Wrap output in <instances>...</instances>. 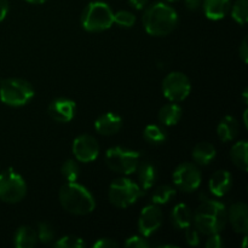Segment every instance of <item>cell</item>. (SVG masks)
<instances>
[{
    "instance_id": "1",
    "label": "cell",
    "mask_w": 248,
    "mask_h": 248,
    "mask_svg": "<svg viewBox=\"0 0 248 248\" xmlns=\"http://www.w3.org/2000/svg\"><path fill=\"white\" fill-rule=\"evenodd\" d=\"M193 222L196 230L202 235L208 236L218 234L227 225V208L219 201L208 198L206 194H201L200 205L195 210Z\"/></svg>"
},
{
    "instance_id": "2",
    "label": "cell",
    "mask_w": 248,
    "mask_h": 248,
    "mask_svg": "<svg viewBox=\"0 0 248 248\" xmlns=\"http://www.w3.org/2000/svg\"><path fill=\"white\" fill-rule=\"evenodd\" d=\"M143 26L152 36H166L178 23V14L167 2L157 1L147 7L143 14Z\"/></svg>"
},
{
    "instance_id": "3",
    "label": "cell",
    "mask_w": 248,
    "mask_h": 248,
    "mask_svg": "<svg viewBox=\"0 0 248 248\" xmlns=\"http://www.w3.org/2000/svg\"><path fill=\"white\" fill-rule=\"evenodd\" d=\"M61 206L67 212L77 216H85L96 208L93 195L81 184L77 182H68L60 189Z\"/></svg>"
},
{
    "instance_id": "4",
    "label": "cell",
    "mask_w": 248,
    "mask_h": 248,
    "mask_svg": "<svg viewBox=\"0 0 248 248\" xmlns=\"http://www.w3.org/2000/svg\"><path fill=\"white\" fill-rule=\"evenodd\" d=\"M81 26L85 31L99 33L110 28L114 23V12L103 1H92L87 4L81 14Z\"/></svg>"
},
{
    "instance_id": "5",
    "label": "cell",
    "mask_w": 248,
    "mask_h": 248,
    "mask_svg": "<svg viewBox=\"0 0 248 248\" xmlns=\"http://www.w3.org/2000/svg\"><path fill=\"white\" fill-rule=\"evenodd\" d=\"M35 91L31 82L23 79H6L0 84V99L10 107H23L33 99Z\"/></svg>"
},
{
    "instance_id": "6",
    "label": "cell",
    "mask_w": 248,
    "mask_h": 248,
    "mask_svg": "<svg viewBox=\"0 0 248 248\" xmlns=\"http://www.w3.org/2000/svg\"><path fill=\"white\" fill-rule=\"evenodd\" d=\"M106 164L113 172L124 176L135 173L140 162V154L123 147L109 148L106 153Z\"/></svg>"
},
{
    "instance_id": "7",
    "label": "cell",
    "mask_w": 248,
    "mask_h": 248,
    "mask_svg": "<svg viewBox=\"0 0 248 248\" xmlns=\"http://www.w3.org/2000/svg\"><path fill=\"white\" fill-rule=\"evenodd\" d=\"M108 196L113 206L118 208H127L143 196V190L137 183L123 177L115 179L110 184Z\"/></svg>"
},
{
    "instance_id": "8",
    "label": "cell",
    "mask_w": 248,
    "mask_h": 248,
    "mask_svg": "<svg viewBox=\"0 0 248 248\" xmlns=\"http://www.w3.org/2000/svg\"><path fill=\"white\" fill-rule=\"evenodd\" d=\"M26 194V182L14 169H7L0 173V200L7 203H17L23 200Z\"/></svg>"
},
{
    "instance_id": "9",
    "label": "cell",
    "mask_w": 248,
    "mask_h": 248,
    "mask_svg": "<svg viewBox=\"0 0 248 248\" xmlns=\"http://www.w3.org/2000/svg\"><path fill=\"white\" fill-rule=\"evenodd\" d=\"M190 91V80L184 73H170L162 81V93L170 102L178 103V102L184 101L186 98H188Z\"/></svg>"
},
{
    "instance_id": "10",
    "label": "cell",
    "mask_w": 248,
    "mask_h": 248,
    "mask_svg": "<svg viewBox=\"0 0 248 248\" xmlns=\"http://www.w3.org/2000/svg\"><path fill=\"white\" fill-rule=\"evenodd\" d=\"M172 179L179 190L184 193H193L201 186L202 174L196 165L184 162L174 170Z\"/></svg>"
},
{
    "instance_id": "11",
    "label": "cell",
    "mask_w": 248,
    "mask_h": 248,
    "mask_svg": "<svg viewBox=\"0 0 248 248\" xmlns=\"http://www.w3.org/2000/svg\"><path fill=\"white\" fill-rule=\"evenodd\" d=\"M73 154L80 162H92L99 155V144L91 135H80L73 142Z\"/></svg>"
},
{
    "instance_id": "12",
    "label": "cell",
    "mask_w": 248,
    "mask_h": 248,
    "mask_svg": "<svg viewBox=\"0 0 248 248\" xmlns=\"http://www.w3.org/2000/svg\"><path fill=\"white\" fill-rule=\"evenodd\" d=\"M162 219H164V216L159 206L154 203L145 206L138 219V230L140 235L144 237L154 235L162 225Z\"/></svg>"
},
{
    "instance_id": "13",
    "label": "cell",
    "mask_w": 248,
    "mask_h": 248,
    "mask_svg": "<svg viewBox=\"0 0 248 248\" xmlns=\"http://www.w3.org/2000/svg\"><path fill=\"white\" fill-rule=\"evenodd\" d=\"M75 111H77L75 102L69 98H63V97L53 99L48 106V115L56 123H69L74 119Z\"/></svg>"
},
{
    "instance_id": "14",
    "label": "cell",
    "mask_w": 248,
    "mask_h": 248,
    "mask_svg": "<svg viewBox=\"0 0 248 248\" xmlns=\"http://www.w3.org/2000/svg\"><path fill=\"white\" fill-rule=\"evenodd\" d=\"M227 215L234 232L246 235L248 232V210L246 203H232L229 211H227Z\"/></svg>"
},
{
    "instance_id": "15",
    "label": "cell",
    "mask_w": 248,
    "mask_h": 248,
    "mask_svg": "<svg viewBox=\"0 0 248 248\" xmlns=\"http://www.w3.org/2000/svg\"><path fill=\"white\" fill-rule=\"evenodd\" d=\"M232 186V173L225 170H219L216 171L211 176L210 182H208V188L212 195L216 198H222L227 195Z\"/></svg>"
},
{
    "instance_id": "16",
    "label": "cell",
    "mask_w": 248,
    "mask_h": 248,
    "mask_svg": "<svg viewBox=\"0 0 248 248\" xmlns=\"http://www.w3.org/2000/svg\"><path fill=\"white\" fill-rule=\"evenodd\" d=\"M123 127V118L115 113L103 114L94 123V130L103 136H113Z\"/></svg>"
},
{
    "instance_id": "17",
    "label": "cell",
    "mask_w": 248,
    "mask_h": 248,
    "mask_svg": "<svg viewBox=\"0 0 248 248\" xmlns=\"http://www.w3.org/2000/svg\"><path fill=\"white\" fill-rule=\"evenodd\" d=\"M232 1L230 0H203V14L211 21L223 19L229 12Z\"/></svg>"
},
{
    "instance_id": "18",
    "label": "cell",
    "mask_w": 248,
    "mask_h": 248,
    "mask_svg": "<svg viewBox=\"0 0 248 248\" xmlns=\"http://www.w3.org/2000/svg\"><path fill=\"white\" fill-rule=\"evenodd\" d=\"M240 126L234 116H225L217 126V135L222 142H232L239 135Z\"/></svg>"
},
{
    "instance_id": "19",
    "label": "cell",
    "mask_w": 248,
    "mask_h": 248,
    "mask_svg": "<svg viewBox=\"0 0 248 248\" xmlns=\"http://www.w3.org/2000/svg\"><path fill=\"white\" fill-rule=\"evenodd\" d=\"M170 218L174 229L178 230L186 229L193 223V213L186 203H178L174 206Z\"/></svg>"
},
{
    "instance_id": "20",
    "label": "cell",
    "mask_w": 248,
    "mask_h": 248,
    "mask_svg": "<svg viewBox=\"0 0 248 248\" xmlns=\"http://www.w3.org/2000/svg\"><path fill=\"white\" fill-rule=\"evenodd\" d=\"M216 155H217L216 148L208 142H201L196 144L194 147L193 153H191L194 161L198 165H201V166L210 165L215 160Z\"/></svg>"
},
{
    "instance_id": "21",
    "label": "cell",
    "mask_w": 248,
    "mask_h": 248,
    "mask_svg": "<svg viewBox=\"0 0 248 248\" xmlns=\"http://www.w3.org/2000/svg\"><path fill=\"white\" fill-rule=\"evenodd\" d=\"M136 171H137L138 179H140V186H142L143 190H148V189H150L154 186V183L157 179V171L156 167L152 162H140Z\"/></svg>"
},
{
    "instance_id": "22",
    "label": "cell",
    "mask_w": 248,
    "mask_h": 248,
    "mask_svg": "<svg viewBox=\"0 0 248 248\" xmlns=\"http://www.w3.org/2000/svg\"><path fill=\"white\" fill-rule=\"evenodd\" d=\"M36 242H38V235L36 230H34L33 228L23 225L17 229L14 239V244L17 248H31L35 246Z\"/></svg>"
},
{
    "instance_id": "23",
    "label": "cell",
    "mask_w": 248,
    "mask_h": 248,
    "mask_svg": "<svg viewBox=\"0 0 248 248\" xmlns=\"http://www.w3.org/2000/svg\"><path fill=\"white\" fill-rule=\"evenodd\" d=\"M247 152H248V143L246 140H241V142H237L232 145L229 154L230 160L232 161V164H234L237 169H240L244 172H246L248 169Z\"/></svg>"
},
{
    "instance_id": "24",
    "label": "cell",
    "mask_w": 248,
    "mask_h": 248,
    "mask_svg": "<svg viewBox=\"0 0 248 248\" xmlns=\"http://www.w3.org/2000/svg\"><path fill=\"white\" fill-rule=\"evenodd\" d=\"M182 118V108L174 102L167 103L161 107L159 111L160 123L166 126H173L181 120Z\"/></svg>"
},
{
    "instance_id": "25",
    "label": "cell",
    "mask_w": 248,
    "mask_h": 248,
    "mask_svg": "<svg viewBox=\"0 0 248 248\" xmlns=\"http://www.w3.org/2000/svg\"><path fill=\"white\" fill-rule=\"evenodd\" d=\"M143 137L147 140L148 143L153 145H160L162 143H165L166 140L167 135L166 131L159 125H148L147 127L144 128V132H143Z\"/></svg>"
},
{
    "instance_id": "26",
    "label": "cell",
    "mask_w": 248,
    "mask_h": 248,
    "mask_svg": "<svg viewBox=\"0 0 248 248\" xmlns=\"http://www.w3.org/2000/svg\"><path fill=\"white\" fill-rule=\"evenodd\" d=\"M177 190L173 186H160L159 188H156V190H154L152 195V201L154 205L161 206L169 203L172 199L176 196Z\"/></svg>"
},
{
    "instance_id": "27",
    "label": "cell",
    "mask_w": 248,
    "mask_h": 248,
    "mask_svg": "<svg viewBox=\"0 0 248 248\" xmlns=\"http://www.w3.org/2000/svg\"><path fill=\"white\" fill-rule=\"evenodd\" d=\"M232 17L240 26H245L248 21V0H236L232 7Z\"/></svg>"
},
{
    "instance_id": "28",
    "label": "cell",
    "mask_w": 248,
    "mask_h": 248,
    "mask_svg": "<svg viewBox=\"0 0 248 248\" xmlns=\"http://www.w3.org/2000/svg\"><path fill=\"white\" fill-rule=\"evenodd\" d=\"M61 173L68 182H77L80 176V167L74 160H67L61 167Z\"/></svg>"
},
{
    "instance_id": "29",
    "label": "cell",
    "mask_w": 248,
    "mask_h": 248,
    "mask_svg": "<svg viewBox=\"0 0 248 248\" xmlns=\"http://www.w3.org/2000/svg\"><path fill=\"white\" fill-rule=\"evenodd\" d=\"M53 246L56 248H82L85 247V241L75 235H67L58 239Z\"/></svg>"
},
{
    "instance_id": "30",
    "label": "cell",
    "mask_w": 248,
    "mask_h": 248,
    "mask_svg": "<svg viewBox=\"0 0 248 248\" xmlns=\"http://www.w3.org/2000/svg\"><path fill=\"white\" fill-rule=\"evenodd\" d=\"M114 23L118 24L119 27H124V28H131L135 26L136 16L132 12L121 10V11L114 14Z\"/></svg>"
},
{
    "instance_id": "31",
    "label": "cell",
    "mask_w": 248,
    "mask_h": 248,
    "mask_svg": "<svg viewBox=\"0 0 248 248\" xmlns=\"http://www.w3.org/2000/svg\"><path fill=\"white\" fill-rule=\"evenodd\" d=\"M36 235H38V240L41 244H50L55 237V232L48 223L41 222L38 224Z\"/></svg>"
},
{
    "instance_id": "32",
    "label": "cell",
    "mask_w": 248,
    "mask_h": 248,
    "mask_svg": "<svg viewBox=\"0 0 248 248\" xmlns=\"http://www.w3.org/2000/svg\"><path fill=\"white\" fill-rule=\"evenodd\" d=\"M125 247L127 248H148L150 247V242L147 237L143 235H135V236L128 237L125 241Z\"/></svg>"
},
{
    "instance_id": "33",
    "label": "cell",
    "mask_w": 248,
    "mask_h": 248,
    "mask_svg": "<svg viewBox=\"0 0 248 248\" xmlns=\"http://www.w3.org/2000/svg\"><path fill=\"white\" fill-rule=\"evenodd\" d=\"M186 241L189 246H199V244H200V232L196 230V228H191V225L186 228Z\"/></svg>"
},
{
    "instance_id": "34",
    "label": "cell",
    "mask_w": 248,
    "mask_h": 248,
    "mask_svg": "<svg viewBox=\"0 0 248 248\" xmlns=\"http://www.w3.org/2000/svg\"><path fill=\"white\" fill-rule=\"evenodd\" d=\"M224 247V242H223L222 236L218 234L208 235V239L206 241V248H223Z\"/></svg>"
},
{
    "instance_id": "35",
    "label": "cell",
    "mask_w": 248,
    "mask_h": 248,
    "mask_svg": "<svg viewBox=\"0 0 248 248\" xmlns=\"http://www.w3.org/2000/svg\"><path fill=\"white\" fill-rule=\"evenodd\" d=\"M92 247L94 248H116L119 247V244L113 239H108V237H103V239H98Z\"/></svg>"
},
{
    "instance_id": "36",
    "label": "cell",
    "mask_w": 248,
    "mask_h": 248,
    "mask_svg": "<svg viewBox=\"0 0 248 248\" xmlns=\"http://www.w3.org/2000/svg\"><path fill=\"white\" fill-rule=\"evenodd\" d=\"M239 55H240V57H241L242 62H244V63H247V62H248V44H247V36H246V38H244V40H242L241 45H240Z\"/></svg>"
},
{
    "instance_id": "37",
    "label": "cell",
    "mask_w": 248,
    "mask_h": 248,
    "mask_svg": "<svg viewBox=\"0 0 248 248\" xmlns=\"http://www.w3.org/2000/svg\"><path fill=\"white\" fill-rule=\"evenodd\" d=\"M203 0H184V4H186V7L190 11H195L199 7L202 6Z\"/></svg>"
},
{
    "instance_id": "38",
    "label": "cell",
    "mask_w": 248,
    "mask_h": 248,
    "mask_svg": "<svg viewBox=\"0 0 248 248\" xmlns=\"http://www.w3.org/2000/svg\"><path fill=\"white\" fill-rule=\"evenodd\" d=\"M9 12V1L7 0H0V22L4 21Z\"/></svg>"
},
{
    "instance_id": "39",
    "label": "cell",
    "mask_w": 248,
    "mask_h": 248,
    "mask_svg": "<svg viewBox=\"0 0 248 248\" xmlns=\"http://www.w3.org/2000/svg\"><path fill=\"white\" fill-rule=\"evenodd\" d=\"M128 2H130V5H132L135 9L142 10L147 6L149 0H128Z\"/></svg>"
},
{
    "instance_id": "40",
    "label": "cell",
    "mask_w": 248,
    "mask_h": 248,
    "mask_svg": "<svg viewBox=\"0 0 248 248\" xmlns=\"http://www.w3.org/2000/svg\"><path fill=\"white\" fill-rule=\"evenodd\" d=\"M26 1L31 2V4H35V5H38V4H44V2L47 1V0H26Z\"/></svg>"
},
{
    "instance_id": "41",
    "label": "cell",
    "mask_w": 248,
    "mask_h": 248,
    "mask_svg": "<svg viewBox=\"0 0 248 248\" xmlns=\"http://www.w3.org/2000/svg\"><path fill=\"white\" fill-rule=\"evenodd\" d=\"M156 247H167V248H176V245H157Z\"/></svg>"
},
{
    "instance_id": "42",
    "label": "cell",
    "mask_w": 248,
    "mask_h": 248,
    "mask_svg": "<svg viewBox=\"0 0 248 248\" xmlns=\"http://www.w3.org/2000/svg\"><path fill=\"white\" fill-rule=\"evenodd\" d=\"M244 121H245V125H246V127H248V123H247V110H245V114H244Z\"/></svg>"
},
{
    "instance_id": "43",
    "label": "cell",
    "mask_w": 248,
    "mask_h": 248,
    "mask_svg": "<svg viewBox=\"0 0 248 248\" xmlns=\"http://www.w3.org/2000/svg\"><path fill=\"white\" fill-rule=\"evenodd\" d=\"M247 89H245V91H244V99H245V103L247 104Z\"/></svg>"
},
{
    "instance_id": "44",
    "label": "cell",
    "mask_w": 248,
    "mask_h": 248,
    "mask_svg": "<svg viewBox=\"0 0 248 248\" xmlns=\"http://www.w3.org/2000/svg\"><path fill=\"white\" fill-rule=\"evenodd\" d=\"M246 241H247V237H244V244H242V248H246Z\"/></svg>"
},
{
    "instance_id": "45",
    "label": "cell",
    "mask_w": 248,
    "mask_h": 248,
    "mask_svg": "<svg viewBox=\"0 0 248 248\" xmlns=\"http://www.w3.org/2000/svg\"><path fill=\"white\" fill-rule=\"evenodd\" d=\"M165 1H167V2H177V1H179V0H165Z\"/></svg>"
}]
</instances>
